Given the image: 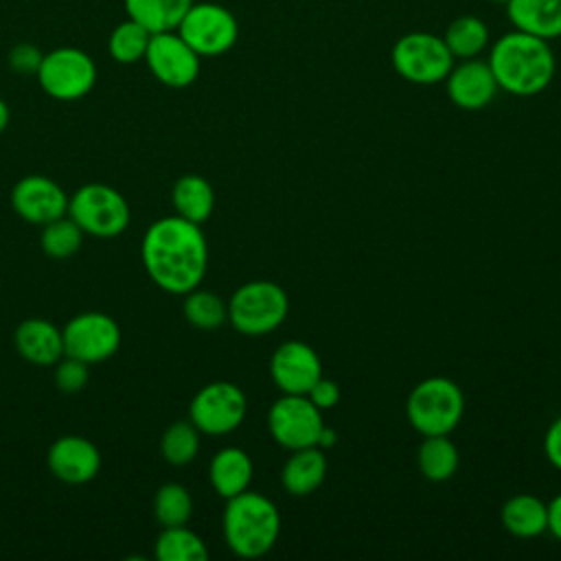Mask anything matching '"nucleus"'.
Masks as SVG:
<instances>
[{
	"label": "nucleus",
	"instance_id": "nucleus-1",
	"mask_svg": "<svg viewBox=\"0 0 561 561\" xmlns=\"http://www.w3.org/2000/svg\"><path fill=\"white\" fill-rule=\"evenodd\" d=\"M149 278L169 294H188L199 287L208 267V245L199 224L180 215L153 221L140 245Z\"/></svg>",
	"mask_w": 561,
	"mask_h": 561
},
{
	"label": "nucleus",
	"instance_id": "nucleus-2",
	"mask_svg": "<svg viewBox=\"0 0 561 561\" xmlns=\"http://www.w3.org/2000/svg\"><path fill=\"white\" fill-rule=\"evenodd\" d=\"M497 88L515 96H535L543 92L557 70L550 44L524 31L504 33L489 50L486 59Z\"/></svg>",
	"mask_w": 561,
	"mask_h": 561
},
{
	"label": "nucleus",
	"instance_id": "nucleus-3",
	"mask_svg": "<svg viewBox=\"0 0 561 561\" xmlns=\"http://www.w3.org/2000/svg\"><path fill=\"white\" fill-rule=\"evenodd\" d=\"M278 533L280 515L270 497L256 491H243L226 500L224 539L237 557H263L276 543Z\"/></svg>",
	"mask_w": 561,
	"mask_h": 561
},
{
	"label": "nucleus",
	"instance_id": "nucleus-4",
	"mask_svg": "<svg viewBox=\"0 0 561 561\" xmlns=\"http://www.w3.org/2000/svg\"><path fill=\"white\" fill-rule=\"evenodd\" d=\"M462 412L465 394L447 377H427L419 381L405 401V416L423 436H449V432L460 423Z\"/></svg>",
	"mask_w": 561,
	"mask_h": 561
},
{
	"label": "nucleus",
	"instance_id": "nucleus-5",
	"mask_svg": "<svg viewBox=\"0 0 561 561\" xmlns=\"http://www.w3.org/2000/svg\"><path fill=\"white\" fill-rule=\"evenodd\" d=\"M68 217L83 230L99 239H112L127 230L131 213L129 204L114 186L90 182L79 186L68 199Z\"/></svg>",
	"mask_w": 561,
	"mask_h": 561
},
{
	"label": "nucleus",
	"instance_id": "nucleus-6",
	"mask_svg": "<svg viewBox=\"0 0 561 561\" xmlns=\"http://www.w3.org/2000/svg\"><path fill=\"white\" fill-rule=\"evenodd\" d=\"M289 311L285 289L272 280L243 283L228 300V320L243 335H265L283 324Z\"/></svg>",
	"mask_w": 561,
	"mask_h": 561
},
{
	"label": "nucleus",
	"instance_id": "nucleus-7",
	"mask_svg": "<svg viewBox=\"0 0 561 561\" xmlns=\"http://www.w3.org/2000/svg\"><path fill=\"white\" fill-rule=\"evenodd\" d=\"M390 61L399 77L419 85L445 81L454 66V57L443 37L425 31L401 35L392 46Z\"/></svg>",
	"mask_w": 561,
	"mask_h": 561
},
{
	"label": "nucleus",
	"instance_id": "nucleus-8",
	"mask_svg": "<svg viewBox=\"0 0 561 561\" xmlns=\"http://www.w3.org/2000/svg\"><path fill=\"white\" fill-rule=\"evenodd\" d=\"M35 77L48 96L57 101H77L94 88L96 64L77 46H59L42 55Z\"/></svg>",
	"mask_w": 561,
	"mask_h": 561
},
{
	"label": "nucleus",
	"instance_id": "nucleus-9",
	"mask_svg": "<svg viewBox=\"0 0 561 561\" xmlns=\"http://www.w3.org/2000/svg\"><path fill=\"white\" fill-rule=\"evenodd\" d=\"M175 31L199 57L224 55L239 37L237 18L217 2H193Z\"/></svg>",
	"mask_w": 561,
	"mask_h": 561
},
{
	"label": "nucleus",
	"instance_id": "nucleus-10",
	"mask_svg": "<svg viewBox=\"0 0 561 561\" xmlns=\"http://www.w3.org/2000/svg\"><path fill=\"white\" fill-rule=\"evenodd\" d=\"M245 394L230 381H210L191 399L188 421L199 434L224 436L237 430L245 419Z\"/></svg>",
	"mask_w": 561,
	"mask_h": 561
},
{
	"label": "nucleus",
	"instance_id": "nucleus-11",
	"mask_svg": "<svg viewBox=\"0 0 561 561\" xmlns=\"http://www.w3.org/2000/svg\"><path fill=\"white\" fill-rule=\"evenodd\" d=\"M267 427L272 438L289 451L318 447V436L324 427L322 410L316 408L307 394H283L270 408Z\"/></svg>",
	"mask_w": 561,
	"mask_h": 561
},
{
	"label": "nucleus",
	"instance_id": "nucleus-12",
	"mask_svg": "<svg viewBox=\"0 0 561 561\" xmlns=\"http://www.w3.org/2000/svg\"><path fill=\"white\" fill-rule=\"evenodd\" d=\"M61 335L64 355L77 357L85 364L110 359L121 346V327L103 311L77 313L61 329Z\"/></svg>",
	"mask_w": 561,
	"mask_h": 561
},
{
	"label": "nucleus",
	"instance_id": "nucleus-13",
	"mask_svg": "<svg viewBox=\"0 0 561 561\" xmlns=\"http://www.w3.org/2000/svg\"><path fill=\"white\" fill-rule=\"evenodd\" d=\"M199 55L173 31L151 33L145 64L151 75L167 88H188L199 75Z\"/></svg>",
	"mask_w": 561,
	"mask_h": 561
},
{
	"label": "nucleus",
	"instance_id": "nucleus-14",
	"mask_svg": "<svg viewBox=\"0 0 561 561\" xmlns=\"http://www.w3.org/2000/svg\"><path fill=\"white\" fill-rule=\"evenodd\" d=\"M68 195L50 178L31 173L11 188V208L28 224L44 226L57 217L68 215Z\"/></svg>",
	"mask_w": 561,
	"mask_h": 561
},
{
	"label": "nucleus",
	"instance_id": "nucleus-15",
	"mask_svg": "<svg viewBox=\"0 0 561 561\" xmlns=\"http://www.w3.org/2000/svg\"><path fill=\"white\" fill-rule=\"evenodd\" d=\"M270 375L283 394H307L322 377V364L307 342L289 340L274 351Z\"/></svg>",
	"mask_w": 561,
	"mask_h": 561
},
{
	"label": "nucleus",
	"instance_id": "nucleus-16",
	"mask_svg": "<svg viewBox=\"0 0 561 561\" xmlns=\"http://www.w3.org/2000/svg\"><path fill=\"white\" fill-rule=\"evenodd\" d=\"M445 85L449 101L467 112L486 107L497 92V81L489 64L478 57L460 59L458 64H454L449 75L445 77Z\"/></svg>",
	"mask_w": 561,
	"mask_h": 561
},
{
	"label": "nucleus",
	"instance_id": "nucleus-17",
	"mask_svg": "<svg viewBox=\"0 0 561 561\" xmlns=\"http://www.w3.org/2000/svg\"><path fill=\"white\" fill-rule=\"evenodd\" d=\"M46 465L50 473L66 484H85L101 469V454L96 445L83 436H59L48 454Z\"/></svg>",
	"mask_w": 561,
	"mask_h": 561
},
{
	"label": "nucleus",
	"instance_id": "nucleus-18",
	"mask_svg": "<svg viewBox=\"0 0 561 561\" xmlns=\"http://www.w3.org/2000/svg\"><path fill=\"white\" fill-rule=\"evenodd\" d=\"M18 353L35 366H53L64 357L61 329L44 318H26L13 333Z\"/></svg>",
	"mask_w": 561,
	"mask_h": 561
},
{
	"label": "nucleus",
	"instance_id": "nucleus-19",
	"mask_svg": "<svg viewBox=\"0 0 561 561\" xmlns=\"http://www.w3.org/2000/svg\"><path fill=\"white\" fill-rule=\"evenodd\" d=\"M506 15L517 31L546 42L561 37V0H508Z\"/></svg>",
	"mask_w": 561,
	"mask_h": 561
},
{
	"label": "nucleus",
	"instance_id": "nucleus-20",
	"mask_svg": "<svg viewBox=\"0 0 561 561\" xmlns=\"http://www.w3.org/2000/svg\"><path fill=\"white\" fill-rule=\"evenodd\" d=\"M252 460L239 447L219 449L208 465V480L217 495L224 500L248 491L252 482Z\"/></svg>",
	"mask_w": 561,
	"mask_h": 561
},
{
	"label": "nucleus",
	"instance_id": "nucleus-21",
	"mask_svg": "<svg viewBox=\"0 0 561 561\" xmlns=\"http://www.w3.org/2000/svg\"><path fill=\"white\" fill-rule=\"evenodd\" d=\"M327 476V456L320 447H302L294 449L280 471L283 489L291 495H309L313 493Z\"/></svg>",
	"mask_w": 561,
	"mask_h": 561
},
{
	"label": "nucleus",
	"instance_id": "nucleus-22",
	"mask_svg": "<svg viewBox=\"0 0 561 561\" xmlns=\"http://www.w3.org/2000/svg\"><path fill=\"white\" fill-rule=\"evenodd\" d=\"M500 519L504 528L515 537H539L548 530V504L530 493H517L504 502Z\"/></svg>",
	"mask_w": 561,
	"mask_h": 561
},
{
	"label": "nucleus",
	"instance_id": "nucleus-23",
	"mask_svg": "<svg viewBox=\"0 0 561 561\" xmlns=\"http://www.w3.org/2000/svg\"><path fill=\"white\" fill-rule=\"evenodd\" d=\"M171 202L175 208V215L193 221L204 224L213 208H215V191L208 180L195 173H186L178 178L171 191Z\"/></svg>",
	"mask_w": 561,
	"mask_h": 561
},
{
	"label": "nucleus",
	"instance_id": "nucleus-24",
	"mask_svg": "<svg viewBox=\"0 0 561 561\" xmlns=\"http://www.w3.org/2000/svg\"><path fill=\"white\" fill-rule=\"evenodd\" d=\"M127 18L136 20L151 33L173 31L195 0H123Z\"/></svg>",
	"mask_w": 561,
	"mask_h": 561
},
{
	"label": "nucleus",
	"instance_id": "nucleus-25",
	"mask_svg": "<svg viewBox=\"0 0 561 561\" xmlns=\"http://www.w3.org/2000/svg\"><path fill=\"white\" fill-rule=\"evenodd\" d=\"M419 471L430 482H445L458 469V449L447 438V434L425 436L416 451Z\"/></svg>",
	"mask_w": 561,
	"mask_h": 561
},
{
	"label": "nucleus",
	"instance_id": "nucleus-26",
	"mask_svg": "<svg viewBox=\"0 0 561 561\" xmlns=\"http://www.w3.org/2000/svg\"><path fill=\"white\" fill-rule=\"evenodd\" d=\"M454 59L478 57L489 46V26L478 15H460L440 35Z\"/></svg>",
	"mask_w": 561,
	"mask_h": 561
},
{
	"label": "nucleus",
	"instance_id": "nucleus-27",
	"mask_svg": "<svg viewBox=\"0 0 561 561\" xmlns=\"http://www.w3.org/2000/svg\"><path fill=\"white\" fill-rule=\"evenodd\" d=\"M153 554L158 561H206L208 550L204 539L184 526H169L156 539Z\"/></svg>",
	"mask_w": 561,
	"mask_h": 561
},
{
	"label": "nucleus",
	"instance_id": "nucleus-28",
	"mask_svg": "<svg viewBox=\"0 0 561 561\" xmlns=\"http://www.w3.org/2000/svg\"><path fill=\"white\" fill-rule=\"evenodd\" d=\"M149 39H151V31L138 24L136 20L127 18L118 22L110 33V39H107L110 57L118 64H136L145 59Z\"/></svg>",
	"mask_w": 561,
	"mask_h": 561
},
{
	"label": "nucleus",
	"instance_id": "nucleus-29",
	"mask_svg": "<svg viewBox=\"0 0 561 561\" xmlns=\"http://www.w3.org/2000/svg\"><path fill=\"white\" fill-rule=\"evenodd\" d=\"M193 515V497L180 482H167L156 491L153 517L162 528L184 526Z\"/></svg>",
	"mask_w": 561,
	"mask_h": 561
},
{
	"label": "nucleus",
	"instance_id": "nucleus-30",
	"mask_svg": "<svg viewBox=\"0 0 561 561\" xmlns=\"http://www.w3.org/2000/svg\"><path fill=\"white\" fill-rule=\"evenodd\" d=\"M182 311L193 327L204 331H213L228 320V305L217 294L197 287L184 294Z\"/></svg>",
	"mask_w": 561,
	"mask_h": 561
},
{
	"label": "nucleus",
	"instance_id": "nucleus-31",
	"mask_svg": "<svg viewBox=\"0 0 561 561\" xmlns=\"http://www.w3.org/2000/svg\"><path fill=\"white\" fill-rule=\"evenodd\" d=\"M162 458L173 467H184L195 460L199 451V430L191 421L171 423L160 438Z\"/></svg>",
	"mask_w": 561,
	"mask_h": 561
},
{
	"label": "nucleus",
	"instance_id": "nucleus-32",
	"mask_svg": "<svg viewBox=\"0 0 561 561\" xmlns=\"http://www.w3.org/2000/svg\"><path fill=\"white\" fill-rule=\"evenodd\" d=\"M39 243H42V250L46 252V256L68 259L81 248L83 230L75 224L72 217L64 215V217H57L42 226Z\"/></svg>",
	"mask_w": 561,
	"mask_h": 561
},
{
	"label": "nucleus",
	"instance_id": "nucleus-33",
	"mask_svg": "<svg viewBox=\"0 0 561 561\" xmlns=\"http://www.w3.org/2000/svg\"><path fill=\"white\" fill-rule=\"evenodd\" d=\"M88 366L90 364H85L77 357L64 355V359L55 362V383H57V388L66 394H75V392L83 390L88 379H90Z\"/></svg>",
	"mask_w": 561,
	"mask_h": 561
},
{
	"label": "nucleus",
	"instance_id": "nucleus-34",
	"mask_svg": "<svg viewBox=\"0 0 561 561\" xmlns=\"http://www.w3.org/2000/svg\"><path fill=\"white\" fill-rule=\"evenodd\" d=\"M42 61V53L31 44H20L9 53V66L11 70L20 75H35Z\"/></svg>",
	"mask_w": 561,
	"mask_h": 561
},
{
	"label": "nucleus",
	"instance_id": "nucleus-35",
	"mask_svg": "<svg viewBox=\"0 0 561 561\" xmlns=\"http://www.w3.org/2000/svg\"><path fill=\"white\" fill-rule=\"evenodd\" d=\"M309 401L320 408V410H331L337 401H340V388L333 379H327V377H320L307 392Z\"/></svg>",
	"mask_w": 561,
	"mask_h": 561
},
{
	"label": "nucleus",
	"instance_id": "nucleus-36",
	"mask_svg": "<svg viewBox=\"0 0 561 561\" xmlns=\"http://www.w3.org/2000/svg\"><path fill=\"white\" fill-rule=\"evenodd\" d=\"M543 454H546L548 462L561 471V416L557 421H552V425L548 427V432L543 436Z\"/></svg>",
	"mask_w": 561,
	"mask_h": 561
},
{
	"label": "nucleus",
	"instance_id": "nucleus-37",
	"mask_svg": "<svg viewBox=\"0 0 561 561\" xmlns=\"http://www.w3.org/2000/svg\"><path fill=\"white\" fill-rule=\"evenodd\" d=\"M548 530L561 541V493L548 504Z\"/></svg>",
	"mask_w": 561,
	"mask_h": 561
},
{
	"label": "nucleus",
	"instance_id": "nucleus-38",
	"mask_svg": "<svg viewBox=\"0 0 561 561\" xmlns=\"http://www.w3.org/2000/svg\"><path fill=\"white\" fill-rule=\"evenodd\" d=\"M335 440H337L335 430H331V427L324 425L322 432H320V436H318V447H320V449H329V447L335 445Z\"/></svg>",
	"mask_w": 561,
	"mask_h": 561
},
{
	"label": "nucleus",
	"instance_id": "nucleus-39",
	"mask_svg": "<svg viewBox=\"0 0 561 561\" xmlns=\"http://www.w3.org/2000/svg\"><path fill=\"white\" fill-rule=\"evenodd\" d=\"M9 118H11L9 105L4 103V99H0V134L7 129V125H9Z\"/></svg>",
	"mask_w": 561,
	"mask_h": 561
},
{
	"label": "nucleus",
	"instance_id": "nucleus-40",
	"mask_svg": "<svg viewBox=\"0 0 561 561\" xmlns=\"http://www.w3.org/2000/svg\"><path fill=\"white\" fill-rule=\"evenodd\" d=\"M489 2H497V4H500V2H502V4H506V2H508V0H489Z\"/></svg>",
	"mask_w": 561,
	"mask_h": 561
}]
</instances>
